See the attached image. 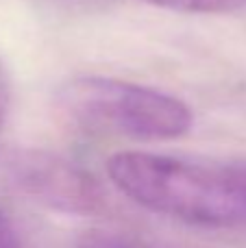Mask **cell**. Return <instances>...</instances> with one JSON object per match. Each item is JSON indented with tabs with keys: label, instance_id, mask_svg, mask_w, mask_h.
Here are the masks:
<instances>
[{
	"label": "cell",
	"instance_id": "3957f363",
	"mask_svg": "<svg viewBox=\"0 0 246 248\" xmlns=\"http://www.w3.org/2000/svg\"><path fill=\"white\" fill-rule=\"evenodd\" d=\"M13 185L35 202L70 216H96L107 209L100 183L74 161L44 150L15 153L7 161Z\"/></svg>",
	"mask_w": 246,
	"mask_h": 248
},
{
	"label": "cell",
	"instance_id": "52a82bcc",
	"mask_svg": "<svg viewBox=\"0 0 246 248\" xmlns=\"http://www.w3.org/2000/svg\"><path fill=\"white\" fill-rule=\"evenodd\" d=\"M9 109H11V85H9V77L4 70L2 61H0V133L4 131V124L9 118Z\"/></svg>",
	"mask_w": 246,
	"mask_h": 248
},
{
	"label": "cell",
	"instance_id": "8992f818",
	"mask_svg": "<svg viewBox=\"0 0 246 248\" xmlns=\"http://www.w3.org/2000/svg\"><path fill=\"white\" fill-rule=\"evenodd\" d=\"M0 248H29L4 205H0Z\"/></svg>",
	"mask_w": 246,
	"mask_h": 248
},
{
	"label": "cell",
	"instance_id": "6da1fadb",
	"mask_svg": "<svg viewBox=\"0 0 246 248\" xmlns=\"http://www.w3.org/2000/svg\"><path fill=\"white\" fill-rule=\"evenodd\" d=\"M107 174L118 192L159 216L200 229H246V198L231 163L120 150Z\"/></svg>",
	"mask_w": 246,
	"mask_h": 248
},
{
	"label": "cell",
	"instance_id": "ba28073f",
	"mask_svg": "<svg viewBox=\"0 0 246 248\" xmlns=\"http://www.w3.org/2000/svg\"><path fill=\"white\" fill-rule=\"evenodd\" d=\"M231 170L235 174V181H238L240 189H242L244 198H246V159H240V161H231Z\"/></svg>",
	"mask_w": 246,
	"mask_h": 248
},
{
	"label": "cell",
	"instance_id": "7a4b0ae2",
	"mask_svg": "<svg viewBox=\"0 0 246 248\" xmlns=\"http://www.w3.org/2000/svg\"><path fill=\"white\" fill-rule=\"evenodd\" d=\"M57 98L70 120L92 133L164 141L187 135L194 124V113L181 98L113 77H74Z\"/></svg>",
	"mask_w": 246,
	"mask_h": 248
},
{
	"label": "cell",
	"instance_id": "277c9868",
	"mask_svg": "<svg viewBox=\"0 0 246 248\" xmlns=\"http://www.w3.org/2000/svg\"><path fill=\"white\" fill-rule=\"evenodd\" d=\"M146 2L177 13H207V16L233 13L246 7V0H146Z\"/></svg>",
	"mask_w": 246,
	"mask_h": 248
},
{
	"label": "cell",
	"instance_id": "5b68a950",
	"mask_svg": "<svg viewBox=\"0 0 246 248\" xmlns=\"http://www.w3.org/2000/svg\"><path fill=\"white\" fill-rule=\"evenodd\" d=\"M77 248H155L138 237L116 231H87L77 240Z\"/></svg>",
	"mask_w": 246,
	"mask_h": 248
}]
</instances>
